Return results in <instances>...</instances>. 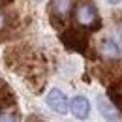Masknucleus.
<instances>
[{
  "mask_svg": "<svg viewBox=\"0 0 122 122\" xmlns=\"http://www.w3.org/2000/svg\"><path fill=\"white\" fill-rule=\"evenodd\" d=\"M75 19L77 23L83 26V28H88V30H98L102 26V19L98 15V10L92 2H81L75 10Z\"/></svg>",
  "mask_w": 122,
  "mask_h": 122,
  "instance_id": "nucleus-1",
  "label": "nucleus"
},
{
  "mask_svg": "<svg viewBox=\"0 0 122 122\" xmlns=\"http://www.w3.org/2000/svg\"><path fill=\"white\" fill-rule=\"evenodd\" d=\"M62 43L66 45V49H71V51H77V53H85L86 47H88V36L86 32L79 30V28H68L60 36Z\"/></svg>",
  "mask_w": 122,
  "mask_h": 122,
  "instance_id": "nucleus-2",
  "label": "nucleus"
},
{
  "mask_svg": "<svg viewBox=\"0 0 122 122\" xmlns=\"http://www.w3.org/2000/svg\"><path fill=\"white\" fill-rule=\"evenodd\" d=\"M49 11H51V19L55 21V25H62L68 21V17L73 11V0H51Z\"/></svg>",
  "mask_w": 122,
  "mask_h": 122,
  "instance_id": "nucleus-3",
  "label": "nucleus"
},
{
  "mask_svg": "<svg viewBox=\"0 0 122 122\" xmlns=\"http://www.w3.org/2000/svg\"><path fill=\"white\" fill-rule=\"evenodd\" d=\"M47 105L51 107L53 111H56V113H60L64 115L66 111H68V98H66V94L58 88H53V90L47 94Z\"/></svg>",
  "mask_w": 122,
  "mask_h": 122,
  "instance_id": "nucleus-4",
  "label": "nucleus"
},
{
  "mask_svg": "<svg viewBox=\"0 0 122 122\" xmlns=\"http://www.w3.org/2000/svg\"><path fill=\"white\" fill-rule=\"evenodd\" d=\"M70 109H71V113H73L75 118L85 120V118L88 117V113H90V103H88V100H86L85 96H75V98L71 100Z\"/></svg>",
  "mask_w": 122,
  "mask_h": 122,
  "instance_id": "nucleus-5",
  "label": "nucleus"
},
{
  "mask_svg": "<svg viewBox=\"0 0 122 122\" xmlns=\"http://www.w3.org/2000/svg\"><path fill=\"white\" fill-rule=\"evenodd\" d=\"M100 53H102V56L115 60V58H118V56H120V47H118V43H117L115 40L105 38V40H102V41H100Z\"/></svg>",
  "mask_w": 122,
  "mask_h": 122,
  "instance_id": "nucleus-6",
  "label": "nucleus"
},
{
  "mask_svg": "<svg viewBox=\"0 0 122 122\" xmlns=\"http://www.w3.org/2000/svg\"><path fill=\"white\" fill-rule=\"evenodd\" d=\"M98 109H100V113L105 117L107 120H118L120 118V113H118V109L117 107L111 105V102L107 100V98H103V96H100L98 98Z\"/></svg>",
  "mask_w": 122,
  "mask_h": 122,
  "instance_id": "nucleus-7",
  "label": "nucleus"
},
{
  "mask_svg": "<svg viewBox=\"0 0 122 122\" xmlns=\"http://www.w3.org/2000/svg\"><path fill=\"white\" fill-rule=\"evenodd\" d=\"M109 96H111L113 103L117 105V109L122 113V81H118L117 85H113L109 88Z\"/></svg>",
  "mask_w": 122,
  "mask_h": 122,
  "instance_id": "nucleus-8",
  "label": "nucleus"
},
{
  "mask_svg": "<svg viewBox=\"0 0 122 122\" xmlns=\"http://www.w3.org/2000/svg\"><path fill=\"white\" fill-rule=\"evenodd\" d=\"M0 122H21V120H19V115H17L15 111L4 109V111L0 113Z\"/></svg>",
  "mask_w": 122,
  "mask_h": 122,
  "instance_id": "nucleus-9",
  "label": "nucleus"
},
{
  "mask_svg": "<svg viewBox=\"0 0 122 122\" xmlns=\"http://www.w3.org/2000/svg\"><path fill=\"white\" fill-rule=\"evenodd\" d=\"M6 21H8V17L4 15V13H0V28H4V26H6Z\"/></svg>",
  "mask_w": 122,
  "mask_h": 122,
  "instance_id": "nucleus-10",
  "label": "nucleus"
},
{
  "mask_svg": "<svg viewBox=\"0 0 122 122\" xmlns=\"http://www.w3.org/2000/svg\"><path fill=\"white\" fill-rule=\"evenodd\" d=\"M13 0H0V10L4 8V6H8V4H11Z\"/></svg>",
  "mask_w": 122,
  "mask_h": 122,
  "instance_id": "nucleus-11",
  "label": "nucleus"
},
{
  "mask_svg": "<svg viewBox=\"0 0 122 122\" xmlns=\"http://www.w3.org/2000/svg\"><path fill=\"white\" fill-rule=\"evenodd\" d=\"M107 2H109V4H118L120 0H107Z\"/></svg>",
  "mask_w": 122,
  "mask_h": 122,
  "instance_id": "nucleus-12",
  "label": "nucleus"
}]
</instances>
